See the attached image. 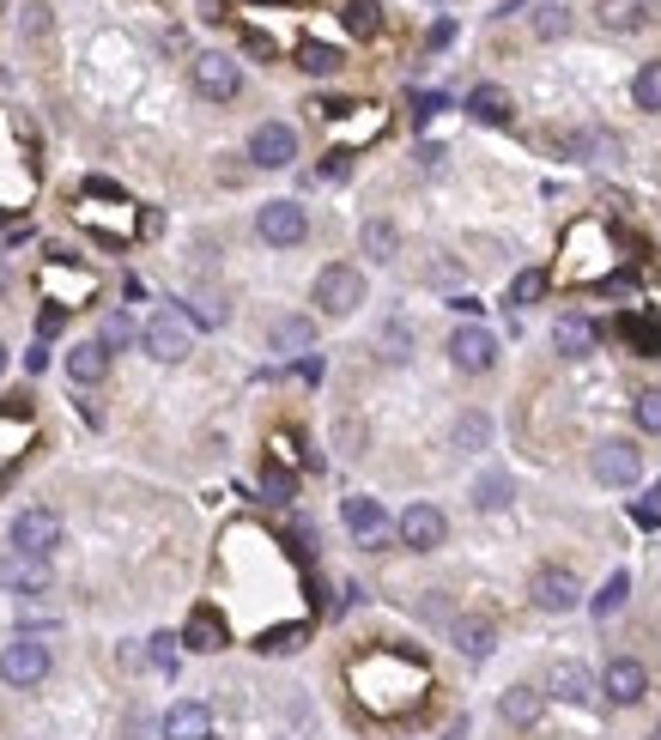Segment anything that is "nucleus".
<instances>
[{
  "label": "nucleus",
  "mask_w": 661,
  "mask_h": 740,
  "mask_svg": "<svg viewBox=\"0 0 661 740\" xmlns=\"http://www.w3.org/2000/svg\"><path fill=\"white\" fill-rule=\"evenodd\" d=\"M358 243H364V255H371V261H395V249H401V231H395L389 219H364Z\"/></svg>",
  "instance_id": "nucleus-26"
},
{
  "label": "nucleus",
  "mask_w": 661,
  "mask_h": 740,
  "mask_svg": "<svg viewBox=\"0 0 661 740\" xmlns=\"http://www.w3.org/2000/svg\"><path fill=\"white\" fill-rule=\"evenodd\" d=\"M486 437H492L486 413H461V419H455V449H486Z\"/></svg>",
  "instance_id": "nucleus-36"
},
{
  "label": "nucleus",
  "mask_w": 661,
  "mask_h": 740,
  "mask_svg": "<svg viewBox=\"0 0 661 740\" xmlns=\"http://www.w3.org/2000/svg\"><path fill=\"white\" fill-rule=\"evenodd\" d=\"M0 225H7V213H0Z\"/></svg>",
  "instance_id": "nucleus-50"
},
{
  "label": "nucleus",
  "mask_w": 661,
  "mask_h": 740,
  "mask_svg": "<svg viewBox=\"0 0 661 740\" xmlns=\"http://www.w3.org/2000/svg\"><path fill=\"white\" fill-rule=\"evenodd\" d=\"M292 158H298V134H292L286 122H261V128L249 134V164H261V170H286Z\"/></svg>",
  "instance_id": "nucleus-10"
},
{
  "label": "nucleus",
  "mask_w": 661,
  "mask_h": 740,
  "mask_svg": "<svg viewBox=\"0 0 661 740\" xmlns=\"http://www.w3.org/2000/svg\"><path fill=\"white\" fill-rule=\"evenodd\" d=\"M67 377H73L79 389H91V383H104V377H110V352L98 346V340H79V346L67 352Z\"/></svg>",
  "instance_id": "nucleus-23"
},
{
  "label": "nucleus",
  "mask_w": 661,
  "mask_h": 740,
  "mask_svg": "<svg viewBox=\"0 0 661 740\" xmlns=\"http://www.w3.org/2000/svg\"><path fill=\"white\" fill-rule=\"evenodd\" d=\"M298 377L304 383H322V358H316V352H304V358H298Z\"/></svg>",
  "instance_id": "nucleus-45"
},
{
  "label": "nucleus",
  "mask_w": 661,
  "mask_h": 740,
  "mask_svg": "<svg viewBox=\"0 0 661 740\" xmlns=\"http://www.w3.org/2000/svg\"><path fill=\"white\" fill-rule=\"evenodd\" d=\"M595 340H601V328L589 322V316H558V328H552V346L565 352V358H589Z\"/></svg>",
  "instance_id": "nucleus-21"
},
{
  "label": "nucleus",
  "mask_w": 661,
  "mask_h": 740,
  "mask_svg": "<svg viewBox=\"0 0 661 740\" xmlns=\"http://www.w3.org/2000/svg\"><path fill=\"white\" fill-rule=\"evenodd\" d=\"M0 680H7V686H43V680H49V644H43V637H13V644H7V650H0Z\"/></svg>",
  "instance_id": "nucleus-2"
},
{
  "label": "nucleus",
  "mask_w": 661,
  "mask_h": 740,
  "mask_svg": "<svg viewBox=\"0 0 661 740\" xmlns=\"http://www.w3.org/2000/svg\"><path fill=\"white\" fill-rule=\"evenodd\" d=\"M467 116H474V122H492V128H504V122L516 116V104H510V91H504V86H492V79H486V86L467 91Z\"/></svg>",
  "instance_id": "nucleus-20"
},
{
  "label": "nucleus",
  "mask_w": 661,
  "mask_h": 740,
  "mask_svg": "<svg viewBox=\"0 0 661 740\" xmlns=\"http://www.w3.org/2000/svg\"><path fill=\"white\" fill-rule=\"evenodd\" d=\"M267 346L286 352V358H304V352H316V322L310 316H280V322L267 328Z\"/></svg>",
  "instance_id": "nucleus-17"
},
{
  "label": "nucleus",
  "mask_w": 661,
  "mask_h": 740,
  "mask_svg": "<svg viewBox=\"0 0 661 740\" xmlns=\"http://www.w3.org/2000/svg\"><path fill=\"white\" fill-rule=\"evenodd\" d=\"M534 607L540 613L583 607V577H577L571 565H540V571H534Z\"/></svg>",
  "instance_id": "nucleus-6"
},
{
  "label": "nucleus",
  "mask_w": 661,
  "mask_h": 740,
  "mask_svg": "<svg viewBox=\"0 0 661 740\" xmlns=\"http://www.w3.org/2000/svg\"><path fill=\"white\" fill-rule=\"evenodd\" d=\"M474 504H480V510H504L510 504V474L504 468L480 474V480H474Z\"/></svg>",
  "instance_id": "nucleus-31"
},
{
  "label": "nucleus",
  "mask_w": 661,
  "mask_h": 740,
  "mask_svg": "<svg viewBox=\"0 0 661 740\" xmlns=\"http://www.w3.org/2000/svg\"><path fill=\"white\" fill-rule=\"evenodd\" d=\"M304 644H310V625H267V631L255 637L261 656H292V650H304Z\"/></svg>",
  "instance_id": "nucleus-25"
},
{
  "label": "nucleus",
  "mask_w": 661,
  "mask_h": 740,
  "mask_svg": "<svg viewBox=\"0 0 661 740\" xmlns=\"http://www.w3.org/2000/svg\"><path fill=\"white\" fill-rule=\"evenodd\" d=\"M176 644H189V650H201V656H219L225 644H231V631H225L219 607H195V613H189V625H182Z\"/></svg>",
  "instance_id": "nucleus-15"
},
{
  "label": "nucleus",
  "mask_w": 661,
  "mask_h": 740,
  "mask_svg": "<svg viewBox=\"0 0 661 740\" xmlns=\"http://www.w3.org/2000/svg\"><path fill=\"white\" fill-rule=\"evenodd\" d=\"M443 104H449V98H437V91H419V98H413V122H431Z\"/></svg>",
  "instance_id": "nucleus-42"
},
{
  "label": "nucleus",
  "mask_w": 661,
  "mask_h": 740,
  "mask_svg": "<svg viewBox=\"0 0 661 740\" xmlns=\"http://www.w3.org/2000/svg\"><path fill=\"white\" fill-rule=\"evenodd\" d=\"M237 86H243V73H237V61L231 55H195V91L207 98V104H231L237 98Z\"/></svg>",
  "instance_id": "nucleus-9"
},
{
  "label": "nucleus",
  "mask_w": 661,
  "mask_h": 740,
  "mask_svg": "<svg viewBox=\"0 0 661 740\" xmlns=\"http://www.w3.org/2000/svg\"><path fill=\"white\" fill-rule=\"evenodd\" d=\"M449 637H455V650H461L467 662H486V656L498 650V625L492 619H474V613H461Z\"/></svg>",
  "instance_id": "nucleus-18"
},
{
  "label": "nucleus",
  "mask_w": 661,
  "mask_h": 740,
  "mask_svg": "<svg viewBox=\"0 0 661 740\" xmlns=\"http://www.w3.org/2000/svg\"><path fill=\"white\" fill-rule=\"evenodd\" d=\"M164 740H213V710L201 698H182L164 710Z\"/></svg>",
  "instance_id": "nucleus-16"
},
{
  "label": "nucleus",
  "mask_w": 661,
  "mask_h": 740,
  "mask_svg": "<svg viewBox=\"0 0 661 740\" xmlns=\"http://www.w3.org/2000/svg\"><path fill=\"white\" fill-rule=\"evenodd\" d=\"M625 595H631V577H625V571H613V577H607V589H601V595L589 601V607H595V619H613V613L625 607Z\"/></svg>",
  "instance_id": "nucleus-34"
},
{
  "label": "nucleus",
  "mask_w": 661,
  "mask_h": 740,
  "mask_svg": "<svg viewBox=\"0 0 661 740\" xmlns=\"http://www.w3.org/2000/svg\"><path fill=\"white\" fill-rule=\"evenodd\" d=\"M261 492H267L273 504H286V498L298 492V480H292L286 468H273V462H267V468H261Z\"/></svg>",
  "instance_id": "nucleus-37"
},
{
  "label": "nucleus",
  "mask_w": 661,
  "mask_h": 740,
  "mask_svg": "<svg viewBox=\"0 0 661 740\" xmlns=\"http://www.w3.org/2000/svg\"><path fill=\"white\" fill-rule=\"evenodd\" d=\"M637 522H643V528H661V504H637Z\"/></svg>",
  "instance_id": "nucleus-46"
},
{
  "label": "nucleus",
  "mask_w": 661,
  "mask_h": 740,
  "mask_svg": "<svg viewBox=\"0 0 661 740\" xmlns=\"http://www.w3.org/2000/svg\"><path fill=\"white\" fill-rule=\"evenodd\" d=\"M595 480L601 486H637V480H643V449H637L631 437L595 443Z\"/></svg>",
  "instance_id": "nucleus-7"
},
{
  "label": "nucleus",
  "mask_w": 661,
  "mask_h": 740,
  "mask_svg": "<svg viewBox=\"0 0 661 740\" xmlns=\"http://www.w3.org/2000/svg\"><path fill=\"white\" fill-rule=\"evenodd\" d=\"M540 298H546V267H522L516 280H510L504 304H516V310H522V304H540Z\"/></svg>",
  "instance_id": "nucleus-32"
},
{
  "label": "nucleus",
  "mask_w": 661,
  "mask_h": 740,
  "mask_svg": "<svg viewBox=\"0 0 661 740\" xmlns=\"http://www.w3.org/2000/svg\"><path fill=\"white\" fill-rule=\"evenodd\" d=\"M401 540L413 546V553H437V546L449 540V516H443L437 504H407L401 510Z\"/></svg>",
  "instance_id": "nucleus-11"
},
{
  "label": "nucleus",
  "mask_w": 661,
  "mask_h": 740,
  "mask_svg": "<svg viewBox=\"0 0 661 740\" xmlns=\"http://www.w3.org/2000/svg\"><path fill=\"white\" fill-rule=\"evenodd\" d=\"M364 304V273L346 267V261H334V267L316 273V310L322 316H352Z\"/></svg>",
  "instance_id": "nucleus-3"
},
{
  "label": "nucleus",
  "mask_w": 661,
  "mask_h": 740,
  "mask_svg": "<svg viewBox=\"0 0 661 740\" xmlns=\"http://www.w3.org/2000/svg\"><path fill=\"white\" fill-rule=\"evenodd\" d=\"M146 352H152L158 364H182L189 352H195V328H189V316L176 310V304H164V310H152V322L140 328Z\"/></svg>",
  "instance_id": "nucleus-1"
},
{
  "label": "nucleus",
  "mask_w": 661,
  "mask_h": 740,
  "mask_svg": "<svg viewBox=\"0 0 661 740\" xmlns=\"http://www.w3.org/2000/svg\"><path fill=\"white\" fill-rule=\"evenodd\" d=\"M552 692L565 704H595V674H589L583 662H558L552 668Z\"/></svg>",
  "instance_id": "nucleus-24"
},
{
  "label": "nucleus",
  "mask_w": 661,
  "mask_h": 740,
  "mask_svg": "<svg viewBox=\"0 0 661 740\" xmlns=\"http://www.w3.org/2000/svg\"><path fill=\"white\" fill-rule=\"evenodd\" d=\"M0 377H7V346H0Z\"/></svg>",
  "instance_id": "nucleus-48"
},
{
  "label": "nucleus",
  "mask_w": 661,
  "mask_h": 740,
  "mask_svg": "<svg viewBox=\"0 0 661 740\" xmlns=\"http://www.w3.org/2000/svg\"><path fill=\"white\" fill-rule=\"evenodd\" d=\"M340 61H346V55L328 49V43H298V67H304V73H316V79L340 73Z\"/></svg>",
  "instance_id": "nucleus-29"
},
{
  "label": "nucleus",
  "mask_w": 661,
  "mask_h": 740,
  "mask_svg": "<svg viewBox=\"0 0 661 740\" xmlns=\"http://www.w3.org/2000/svg\"><path fill=\"white\" fill-rule=\"evenodd\" d=\"M595 19H601V31H619V37H631V31H649V7L643 0H601L595 7Z\"/></svg>",
  "instance_id": "nucleus-22"
},
{
  "label": "nucleus",
  "mask_w": 661,
  "mask_h": 740,
  "mask_svg": "<svg viewBox=\"0 0 661 740\" xmlns=\"http://www.w3.org/2000/svg\"><path fill=\"white\" fill-rule=\"evenodd\" d=\"M61 322H67V310H61V304H49V310H43V316H37L43 340H49V334H61Z\"/></svg>",
  "instance_id": "nucleus-43"
},
{
  "label": "nucleus",
  "mask_w": 661,
  "mask_h": 740,
  "mask_svg": "<svg viewBox=\"0 0 661 740\" xmlns=\"http://www.w3.org/2000/svg\"><path fill=\"white\" fill-rule=\"evenodd\" d=\"M340 516H346V528L358 534L371 553H376V546H389V516H383V504H376V498H364V492L346 498V510H340Z\"/></svg>",
  "instance_id": "nucleus-14"
},
{
  "label": "nucleus",
  "mask_w": 661,
  "mask_h": 740,
  "mask_svg": "<svg viewBox=\"0 0 661 740\" xmlns=\"http://www.w3.org/2000/svg\"><path fill=\"white\" fill-rule=\"evenodd\" d=\"M565 25H571L565 7H540V13H534V31H540V37H565Z\"/></svg>",
  "instance_id": "nucleus-39"
},
{
  "label": "nucleus",
  "mask_w": 661,
  "mask_h": 740,
  "mask_svg": "<svg viewBox=\"0 0 661 740\" xmlns=\"http://www.w3.org/2000/svg\"><path fill=\"white\" fill-rule=\"evenodd\" d=\"M637 425L661 437V389H643V395H637Z\"/></svg>",
  "instance_id": "nucleus-38"
},
{
  "label": "nucleus",
  "mask_w": 661,
  "mask_h": 740,
  "mask_svg": "<svg viewBox=\"0 0 661 740\" xmlns=\"http://www.w3.org/2000/svg\"><path fill=\"white\" fill-rule=\"evenodd\" d=\"M383 358H389V364L413 358V328H407L401 316H389V322H383Z\"/></svg>",
  "instance_id": "nucleus-33"
},
{
  "label": "nucleus",
  "mask_w": 661,
  "mask_h": 740,
  "mask_svg": "<svg viewBox=\"0 0 661 740\" xmlns=\"http://www.w3.org/2000/svg\"><path fill=\"white\" fill-rule=\"evenodd\" d=\"M0 589H13V595H49V589H55V571H49V559L7 553V559H0Z\"/></svg>",
  "instance_id": "nucleus-12"
},
{
  "label": "nucleus",
  "mask_w": 661,
  "mask_h": 740,
  "mask_svg": "<svg viewBox=\"0 0 661 740\" xmlns=\"http://www.w3.org/2000/svg\"><path fill=\"white\" fill-rule=\"evenodd\" d=\"M619 334L631 340V346L643 352V358H656V352H661V322H649V316H625Z\"/></svg>",
  "instance_id": "nucleus-30"
},
{
  "label": "nucleus",
  "mask_w": 661,
  "mask_h": 740,
  "mask_svg": "<svg viewBox=\"0 0 661 740\" xmlns=\"http://www.w3.org/2000/svg\"><path fill=\"white\" fill-rule=\"evenodd\" d=\"M243 49L261 55V61H273V37H261V31H243Z\"/></svg>",
  "instance_id": "nucleus-44"
},
{
  "label": "nucleus",
  "mask_w": 661,
  "mask_h": 740,
  "mask_svg": "<svg viewBox=\"0 0 661 740\" xmlns=\"http://www.w3.org/2000/svg\"><path fill=\"white\" fill-rule=\"evenodd\" d=\"M182 316H189V322H201V328H219L225 322V304L219 298H201L195 310H182Z\"/></svg>",
  "instance_id": "nucleus-41"
},
{
  "label": "nucleus",
  "mask_w": 661,
  "mask_h": 740,
  "mask_svg": "<svg viewBox=\"0 0 661 740\" xmlns=\"http://www.w3.org/2000/svg\"><path fill=\"white\" fill-rule=\"evenodd\" d=\"M61 546V516L49 504H31L13 516V553H31V559H49Z\"/></svg>",
  "instance_id": "nucleus-4"
},
{
  "label": "nucleus",
  "mask_w": 661,
  "mask_h": 740,
  "mask_svg": "<svg viewBox=\"0 0 661 740\" xmlns=\"http://www.w3.org/2000/svg\"><path fill=\"white\" fill-rule=\"evenodd\" d=\"M340 19H346L352 37H376V31H383V7H376V0H346Z\"/></svg>",
  "instance_id": "nucleus-27"
},
{
  "label": "nucleus",
  "mask_w": 661,
  "mask_h": 740,
  "mask_svg": "<svg viewBox=\"0 0 661 740\" xmlns=\"http://www.w3.org/2000/svg\"><path fill=\"white\" fill-rule=\"evenodd\" d=\"M449 358H455V371L480 377V371H492V364H498V334H492V328H480V322H461L449 334Z\"/></svg>",
  "instance_id": "nucleus-8"
},
{
  "label": "nucleus",
  "mask_w": 661,
  "mask_h": 740,
  "mask_svg": "<svg viewBox=\"0 0 661 740\" xmlns=\"http://www.w3.org/2000/svg\"><path fill=\"white\" fill-rule=\"evenodd\" d=\"M255 231H261V243H273V249H298L304 237H310V213H304L298 201H267V207L255 213Z\"/></svg>",
  "instance_id": "nucleus-5"
},
{
  "label": "nucleus",
  "mask_w": 661,
  "mask_h": 740,
  "mask_svg": "<svg viewBox=\"0 0 661 740\" xmlns=\"http://www.w3.org/2000/svg\"><path fill=\"white\" fill-rule=\"evenodd\" d=\"M152 668L176 674V637H170V631H158V637H152Z\"/></svg>",
  "instance_id": "nucleus-40"
},
{
  "label": "nucleus",
  "mask_w": 661,
  "mask_h": 740,
  "mask_svg": "<svg viewBox=\"0 0 661 740\" xmlns=\"http://www.w3.org/2000/svg\"><path fill=\"white\" fill-rule=\"evenodd\" d=\"M0 292H7V261H0Z\"/></svg>",
  "instance_id": "nucleus-47"
},
{
  "label": "nucleus",
  "mask_w": 661,
  "mask_h": 740,
  "mask_svg": "<svg viewBox=\"0 0 661 740\" xmlns=\"http://www.w3.org/2000/svg\"><path fill=\"white\" fill-rule=\"evenodd\" d=\"M595 692H607L613 704H643V692H649V674H643V662H631V656H619V662H607V674L595 680Z\"/></svg>",
  "instance_id": "nucleus-13"
},
{
  "label": "nucleus",
  "mask_w": 661,
  "mask_h": 740,
  "mask_svg": "<svg viewBox=\"0 0 661 740\" xmlns=\"http://www.w3.org/2000/svg\"><path fill=\"white\" fill-rule=\"evenodd\" d=\"M498 716H504L510 728H534L546 716V692L540 686H510L504 698H498Z\"/></svg>",
  "instance_id": "nucleus-19"
},
{
  "label": "nucleus",
  "mask_w": 661,
  "mask_h": 740,
  "mask_svg": "<svg viewBox=\"0 0 661 740\" xmlns=\"http://www.w3.org/2000/svg\"><path fill=\"white\" fill-rule=\"evenodd\" d=\"M649 740H661V728H656V735H649Z\"/></svg>",
  "instance_id": "nucleus-49"
},
{
  "label": "nucleus",
  "mask_w": 661,
  "mask_h": 740,
  "mask_svg": "<svg viewBox=\"0 0 661 740\" xmlns=\"http://www.w3.org/2000/svg\"><path fill=\"white\" fill-rule=\"evenodd\" d=\"M631 104H637V110H649V116L661 110V61L637 67V79H631Z\"/></svg>",
  "instance_id": "nucleus-28"
},
{
  "label": "nucleus",
  "mask_w": 661,
  "mask_h": 740,
  "mask_svg": "<svg viewBox=\"0 0 661 740\" xmlns=\"http://www.w3.org/2000/svg\"><path fill=\"white\" fill-rule=\"evenodd\" d=\"M128 340H134V322H128V310H110V316H104V328H98V346H104V352H122V346H128Z\"/></svg>",
  "instance_id": "nucleus-35"
}]
</instances>
